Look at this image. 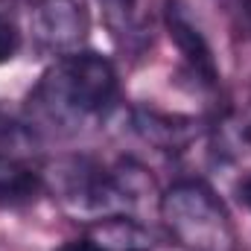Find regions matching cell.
<instances>
[{"mask_svg":"<svg viewBox=\"0 0 251 251\" xmlns=\"http://www.w3.org/2000/svg\"><path fill=\"white\" fill-rule=\"evenodd\" d=\"M117 91V70L105 56L94 50L62 56L29 94V126L79 134L108 117Z\"/></svg>","mask_w":251,"mask_h":251,"instance_id":"1","label":"cell"},{"mask_svg":"<svg viewBox=\"0 0 251 251\" xmlns=\"http://www.w3.org/2000/svg\"><path fill=\"white\" fill-rule=\"evenodd\" d=\"M44 190L76 222L94 225L114 216H131L152 190L149 173L134 161L105 164L91 155H70L44 167Z\"/></svg>","mask_w":251,"mask_h":251,"instance_id":"2","label":"cell"},{"mask_svg":"<svg viewBox=\"0 0 251 251\" xmlns=\"http://www.w3.org/2000/svg\"><path fill=\"white\" fill-rule=\"evenodd\" d=\"M158 216L167 237L184 251H237V228L216 196L201 178H181L161 193Z\"/></svg>","mask_w":251,"mask_h":251,"instance_id":"3","label":"cell"},{"mask_svg":"<svg viewBox=\"0 0 251 251\" xmlns=\"http://www.w3.org/2000/svg\"><path fill=\"white\" fill-rule=\"evenodd\" d=\"M44 193L35 128L0 108V207H21Z\"/></svg>","mask_w":251,"mask_h":251,"instance_id":"4","label":"cell"},{"mask_svg":"<svg viewBox=\"0 0 251 251\" xmlns=\"http://www.w3.org/2000/svg\"><path fill=\"white\" fill-rule=\"evenodd\" d=\"M29 35L44 56L62 59L79 53L88 35V15L79 0H35L29 9Z\"/></svg>","mask_w":251,"mask_h":251,"instance_id":"5","label":"cell"},{"mask_svg":"<svg viewBox=\"0 0 251 251\" xmlns=\"http://www.w3.org/2000/svg\"><path fill=\"white\" fill-rule=\"evenodd\" d=\"M167 29H170V38L176 41V47L181 53V62L187 67V73L201 88L213 91L216 82H219V70H216L213 50H210L207 38L201 35V29L193 24V18L187 15V9L178 0H170L167 3Z\"/></svg>","mask_w":251,"mask_h":251,"instance_id":"6","label":"cell"},{"mask_svg":"<svg viewBox=\"0 0 251 251\" xmlns=\"http://www.w3.org/2000/svg\"><path fill=\"white\" fill-rule=\"evenodd\" d=\"M97 3L102 6L105 24H108V29L117 38L134 35V9H137V0H97Z\"/></svg>","mask_w":251,"mask_h":251,"instance_id":"7","label":"cell"},{"mask_svg":"<svg viewBox=\"0 0 251 251\" xmlns=\"http://www.w3.org/2000/svg\"><path fill=\"white\" fill-rule=\"evenodd\" d=\"M21 41H24V35H21L18 24L9 18V12H3V9H0V64L12 62V59L18 56Z\"/></svg>","mask_w":251,"mask_h":251,"instance_id":"8","label":"cell"},{"mask_svg":"<svg viewBox=\"0 0 251 251\" xmlns=\"http://www.w3.org/2000/svg\"><path fill=\"white\" fill-rule=\"evenodd\" d=\"M56 251H108L91 231H85L82 237H76V240H67L64 246H59Z\"/></svg>","mask_w":251,"mask_h":251,"instance_id":"9","label":"cell"},{"mask_svg":"<svg viewBox=\"0 0 251 251\" xmlns=\"http://www.w3.org/2000/svg\"><path fill=\"white\" fill-rule=\"evenodd\" d=\"M240 201H243V204L251 210V173L243 178V181H240Z\"/></svg>","mask_w":251,"mask_h":251,"instance_id":"10","label":"cell"},{"mask_svg":"<svg viewBox=\"0 0 251 251\" xmlns=\"http://www.w3.org/2000/svg\"><path fill=\"white\" fill-rule=\"evenodd\" d=\"M240 143H246V146H251V120L243 128H240Z\"/></svg>","mask_w":251,"mask_h":251,"instance_id":"11","label":"cell"},{"mask_svg":"<svg viewBox=\"0 0 251 251\" xmlns=\"http://www.w3.org/2000/svg\"><path fill=\"white\" fill-rule=\"evenodd\" d=\"M246 15H249V24H251V0H246Z\"/></svg>","mask_w":251,"mask_h":251,"instance_id":"12","label":"cell"},{"mask_svg":"<svg viewBox=\"0 0 251 251\" xmlns=\"http://www.w3.org/2000/svg\"><path fill=\"white\" fill-rule=\"evenodd\" d=\"M3 3H9V0H0V9H3Z\"/></svg>","mask_w":251,"mask_h":251,"instance_id":"13","label":"cell"}]
</instances>
